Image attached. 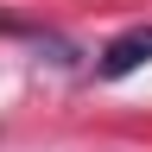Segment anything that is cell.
I'll return each instance as SVG.
<instances>
[{
    "label": "cell",
    "mask_w": 152,
    "mask_h": 152,
    "mask_svg": "<svg viewBox=\"0 0 152 152\" xmlns=\"http://www.w3.org/2000/svg\"><path fill=\"white\" fill-rule=\"evenodd\" d=\"M140 64H152V26H127V32H114L108 45H102V57H95V76H133Z\"/></svg>",
    "instance_id": "6da1fadb"
}]
</instances>
